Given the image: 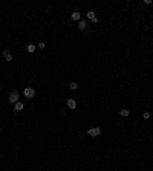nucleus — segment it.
I'll return each mask as SVG.
<instances>
[{"mask_svg":"<svg viewBox=\"0 0 153 171\" xmlns=\"http://www.w3.org/2000/svg\"><path fill=\"white\" fill-rule=\"evenodd\" d=\"M142 118H144V119H149V118H150V112H145V113L142 115Z\"/></svg>","mask_w":153,"mask_h":171,"instance_id":"ddd939ff","label":"nucleus"},{"mask_svg":"<svg viewBox=\"0 0 153 171\" xmlns=\"http://www.w3.org/2000/svg\"><path fill=\"white\" fill-rule=\"evenodd\" d=\"M87 134H90V136L96 138V136H100V134H101V128H100V127H95V128H89V130H87Z\"/></svg>","mask_w":153,"mask_h":171,"instance_id":"f257e3e1","label":"nucleus"},{"mask_svg":"<svg viewBox=\"0 0 153 171\" xmlns=\"http://www.w3.org/2000/svg\"><path fill=\"white\" fill-rule=\"evenodd\" d=\"M2 55H3V58H5L6 61H12L14 60V57H12V54L9 52L8 49H3V52H2Z\"/></svg>","mask_w":153,"mask_h":171,"instance_id":"20e7f679","label":"nucleus"},{"mask_svg":"<svg viewBox=\"0 0 153 171\" xmlns=\"http://www.w3.org/2000/svg\"><path fill=\"white\" fill-rule=\"evenodd\" d=\"M70 17H72V20H77V21H80V17H81V15H80V12H72V15H70Z\"/></svg>","mask_w":153,"mask_h":171,"instance_id":"9d476101","label":"nucleus"},{"mask_svg":"<svg viewBox=\"0 0 153 171\" xmlns=\"http://www.w3.org/2000/svg\"><path fill=\"white\" fill-rule=\"evenodd\" d=\"M38 49H44V43H43V41H40V43H38Z\"/></svg>","mask_w":153,"mask_h":171,"instance_id":"4468645a","label":"nucleus"},{"mask_svg":"<svg viewBox=\"0 0 153 171\" xmlns=\"http://www.w3.org/2000/svg\"><path fill=\"white\" fill-rule=\"evenodd\" d=\"M23 95L26 96V98H34V95H35V90L32 89V87H26V89L23 90Z\"/></svg>","mask_w":153,"mask_h":171,"instance_id":"f03ea898","label":"nucleus"},{"mask_svg":"<svg viewBox=\"0 0 153 171\" xmlns=\"http://www.w3.org/2000/svg\"><path fill=\"white\" fill-rule=\"evenodd\" d=\"M78 28H80L81 31H84V29L87 28V23H86L84 20H80V21H78Z\"/></svg>","mask_w":153,"mask_h":171,"instance_id":"6e6552de","label":"nucleus"},{"mask_svg":"<svg viewBox=\"0 0 153 171\" xmlns=\"http://www.w3.org/2000/svg\"><path fill=\"white\" fill-rule=\"evenodd\" d=\"M86 15H87V18H89L92 23H98V18H96V15H95V12H93V11H87Z\"/></svg>","mask_w":153,"mask_h":171,"instance_id":"7ed1b4c3","label":"nucleus"},{"mask_svg":"<svg viewBox=\"0 0 153 171\" xmlns=\"http://www.w3.org/2000/svg\"><path fill=\"white\" fill-rule=\"evenodd\" d=\"M119 115L126 118V116H129V115H130V112H129V110H119Z\"/></svg>","mask_w":153,"mask_h":171,"instance_id":"f8f14e48","label":"nucleus"},{"mask_svg":"<svg viewBox=\"0 0 153 171\" xmlns=\"http://www.w3.org/2000/svg\"><path fill=\"white\" fill-rule=\"evenodd\" d=\"M67 107L69 108H77V101L74 98H70L69 101H67Z\"/></svg>","mask_w":153,"mask_h":171,"instance_id":"423d86ee","label":"nucleus"},{"mask_svg":"<svg viewBox=\"0 0 153 171\" xmlns=\"http://www.w3.org/2000/svg\"><path fill=\"white\" fill-rule=\"evenodd\" d=\"M69 89L70 90H77L78 89V84H77V83H70V84H69Z\"/></svg>","mask_w":153,"mask_h":171,"instance_id":"9b49d317","label":"nucleus"},{"mask_svg":"<svg viewBox=\"0 0 153 171\" xmlns=\"http://www.w3.org/2000/svg\"><path fill=\"white\" fill-rule=\"evenodd\" d=\"M26 49H28V52H29V54H34L35 50H37V47H35L34 44H28V47H26Z\"/></svg>","mask_w":153,"mask_h":171,"instance_id":"1a4fd4ad","label":"nucleus"},{"mask_svg":"<svg viewBox=\"0 0 153 171\" xmlns=\"http://www.w3.org/2000/svg\"><path fill=\"white\" fill-rule=\"evenodd\" d=\"M14 105H15V107H14V110H17V112H18V110H23V108H25L23 102H20V101H18V102H15Z\"/></svg>","mask_w":153,"mask_h":171,"instance_id":"0eeeda50","label":"nucleus"},{"mask_svg":"<svg viewBox=\"0 0 153 171\" xmlns=\"http://www.w3.org/2000/svg\"><path fill=\"white\" fill-rule=\"evenodd\" d=\"M9 102H11V104H15V102H18V93L17 92H12L11 95H9Z\"/></svg>","mask_w":153,"mask_h":171,"instance_id":"39448f33","label":"nucleus"}]
</instances>
